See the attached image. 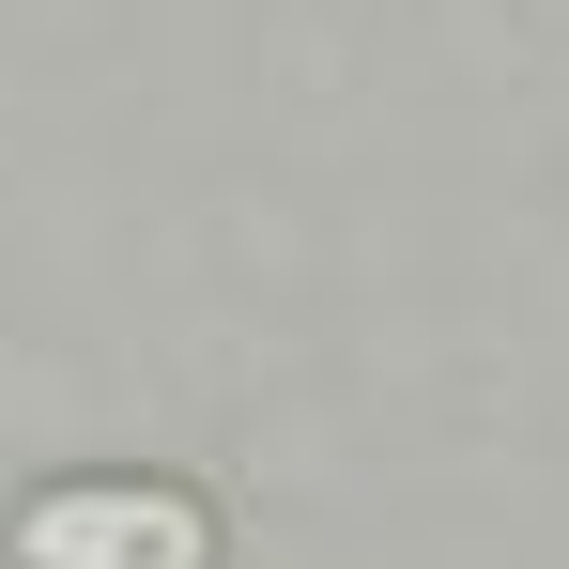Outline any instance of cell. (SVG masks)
I'll return each mask as SVG.
<instances>
[{
    "label": "cell",
    "instance_id": "cell-1",
    "mask_svg": "<svg viewBox=\"0 0 569 569\" xmlns=\"http://www.w3.org/2000/svg\"><path fill=\"white\" fill-rule=\"evenodd\" d=\"M16 569H216V508L186 477H62L16 508Z\"/></svg>",
    "mask_w": 569,
    "mask_h": 569
}]
</instances>
